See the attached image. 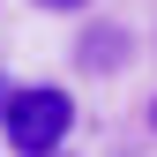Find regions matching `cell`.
<instances>
[{
  "label": "cell",
  "mask_w": 157,
  "mask_h": 157,
  "mask_svg": "<svg viewBox=\"0 0 157 157\" xmlns=\"http://www.w3.org/2000/svg\"><path fill=\"white\" fill-rule=\"evenodd\" d=\"M67 127H75V97L52 90V82H23V90H8V105H0V135H8L15 157H52L67 142Z\"/></svg>",
  "instance_id": "cell-1"
},
{
  "label": "cell",
  "mask_w": 157,
  "mask_h": 157,
  "mask_svg": "<svg viewBox=\"0 0 157 157\" xmlns=\"http://www.w3.org/2000/svg\"><path fill=\"white\" fill-rule=\"evenodd\" d=\"M75 60H82L90 75H105V67H127V30H120V23H97L82 45H75Z\"/></svg>",
  "instance_id": "cell-2"
},
{
  "label": "cell",
  "mask_w": 157,
  "mask_h": 157,
  "mask_svg": "<svg viewBox=\"0 0 157 157\" xmlns=\"http://www.w3.org/2000/svg\"><path fill=\"white\" fill-rule=\"evenodd\" d=\"M30 8H52V15H82L90 0H30Z\"/></svg>",
  "instance_id": "cell-3"
},
{
  "label": "cell",
  "mask_w": 157,
  "mask_h": 157,
  "mask_svg": "<svg viewBox=\"0 0 157 157\" xmlns=\"http://www.w3.org/2000/svg\"><path fill=\"white\" fill-rule=\"evenodd\" d=\"M0 105H8V82H0Z\"/></svg>",
  "instance_id": "cell-4"
},
{
  "label": "cell",
  "mask_w": 157,
  "mask_h": 157,
  "mask_svg": "<svg viewBox=\"0 0 157 157\" xmlns=\"http://www.w3.org/2000/svg\"><path fill=\"white\" fill-rule=\"evenodd\" d=\"M150 127H157V105H150Z\"/></svg>",
  "instance_id": "cell-5"
},
{
  "label": "cell",
  "mask_w": 157,
  "mask_h": 157,
  "mask_svg": "<svg viewBox=\"0 0 157 157\" xmlns=\"http://www.w3.org/2000/svg\"><path fill=\"white\" fill-rule=\"evenodd\" d=\"M52 157H67V150H52Z\"/></svg>",
  "instance_id": "cell-6"
}]
</instances>
